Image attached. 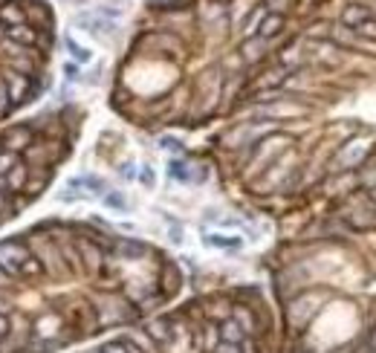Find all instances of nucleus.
I'll list each match as a JSON object with an SVG mask.
<instances>
[{"label":"nucleus","instance_id":"nucleus-24","mask_svg":"<svg viewBox=\"0 0 376 353\" xmlns=\"http://www.w3.org/2000/svg\"><path fill=\"white\" fill-rule=\"evenodd\" d=\"M180 281H182L180 269L174 264H166V293H177L180 290Z\"/></svg>","mask_w":376,"mask_h":353},{"label":"nucleus","instance_id":"nucleus-37","mask_svg":"<svg viewBox=\"0 0 376 353\" xmlns=\"http://www.w3.org/2000/svg\"><path fill=\"white\" fill-rule=\"evenodd\" d=\"M162 148H168V151H180L177 139H162Z\"/></svg>","mask_w":376,"mask_h":353},{"label":"nucleus","instance_id":"nucleus-25","mask_svg":"<svg viewBox=\"0 0 376 353\" xmlns=\"http://www.w3.org/2000/svg\"><path fill=\"white\" fill-rule=\"evenodd\" d=\"M206 244H208V246H220V249H238V246H241L238 238H217V234H208Z\"/></svg>","mask_w":376,"mask_h":353},{"label":"nucleus","instance_id":"nucleus-23","mask_svg":"<svg viewBox=\"0 0 376 353\" xmlns=\"http://www.w3.org/2000/svg\"><path fill=\"white\" fill-rule=\"evenodd\" d=\"M67 50H69V55H73L76 61H81V64H87V61H93V53L87 50V46H81V44H76L73 38H67Z\"/></svg>","mask_w":376,"mask_h":353},{"label":"nucleus","instance_id":"nucleus-8","mask_svg":"<svg viewBox=\"0 0 376 353\" xmlns=\"http://www.w3.org/2000/svg\"><path fill=\"white\" fill-rule=\"evenodd\" d=\"M110 252H116L119 258H125V261H139V258L148 252V246L139 244V241H133V238H119V241H113V249H110Z\"/></svg>","mask_w":376,"mask_h":353},{"label":"nucleus","instance_id":"nucleus-41","mask_svg":"<svg viewBox=\"0 0 376 353\" xmlns=\"http://www.w3.org/2000/svg\"><path fill=\"white\" fill-rule=\"evenodd\" d=\"M0 151H4V142H0Z\"/></svg>","mask_w":376,"mask_h":353},{"label":"nucleus","instance_id":"nucleus-30","mask_svg":"<svg viewBox=\"0 0 376 353\" xmlns=\"http://www.w3.org/2000/svg\"><path fill=\"white\" fill-rule=\"evenodd\" d=\"M64 76H67L69 81H79V79H81V73H79L76 64H67V67H64Z\"/></svg>","mask_w":376,"mask_h":353},{"label":"nucleus","instance_id":"nucleus-9","mask_svg":"<svg viewBox=\"0 0 376 353\" xmlns=\"http://www.w3.org/2000/svg\"><path fill=\"white\" fill-rule=\"evenodd\" d=\"M27 185H29V166L20 159L18 166L6 174V192H9V194H20Z\"/></svg>","mask_w":376,"mask_h":353},{"label":"nucleus","instance_id":"nucleus-40","mask_svg":"<svg viewBox=\"0 0 376 353\" xmlns=\"http://www.w3.org/2000/svg\"><path fill=\"white\" fill-rule=\"evenodd\" d=\"M84 353H102V347H99V350H84Z\"/></svg>","mask_w":376,"mask_h":353},{"label":"nucleus","instance_id":"nucleus-12","mask_svg":"<svg viewBox=\"0 0 376 353\" xmlns=\"http://www.w3.org/2000/svg\"><path fill=\"white\" fill-rule=\"evenodd\" d=\"M217 336H220V342H229V345H238L241 347V342L246 339V333H243V327L234 321V319H223L220 321V327H217Z\"/></svg>","mask_w":376,"mask_h":353},{"label":"nucleus","instance_id":"nucleus-34","mask_svg":"<svg viewBox=\"0 0 376 353\" xmlns=\"http://www.w3.org/2000/svg\"><path fill=\"white\" fill-rule=\"evenodd\" d=\"M171 241H174V244H182V229H180V223L171 226Z\"/></svg>","mask_w":376,"mask_h":353},{"label":"nucleus","instance_id":"nucleus-15","mask_svg":"<svg viewBox=\"0 0 376 353\" xmlns=\"http://www.w3.org/2000/svg\"><path fill=\"white\" fill-rule=\"evenodd\" d=\"M229 316L243 327V333H246V336H252V333L257 331V321H255L252 310H249V307H243V304H238V307H231V313H229Z\"/></svg>","mask_w":376,"mask_h":353},{"label":"nucleus","instance_id":"nucleus-14","mask_svg":"<svg viewBox=\"0 0 376 353\" xmlns=\"http://www.w3.org/2000/svg\"><path fill=\"white\" fill-rule=\"evenodd\" d=\"M281 29H284V15H281V12H272V15H264L261 27H257V35L269 41V38H275Z\"/></svg>","mask_w":376,"mask_h":353},{"label":"nucleus","instance_id":"nucleus-38","mask_svg":"<svg viewBox=\"0 0 376 353\" xmlns=\"http://www.w3.org/2000/svg\"><path fill=\"white\" fill-rule=\"evenodd\" d=\"M9 287V275L4 272V269H0V290H6Z\"/></svg>","mask_w":376,"mask_h":353},{"label":"nucleus","instance_id":"nucleus-11","mask_svg":"<svg viewBox=\"0 0 376 353\" xmlns=\"http://www.w3.org/2000/svg\"><path fill=\"white\" fill-rule=\"evenodd\" d=\"M267 55V38H261V35H255V38H246L243 41V46H241V58L243 61H261Z\"/></svg>","mask_w":376,"mask_h":353},{"label":"nucleus","instance_id":"nucleus-7","mask_svg":"<svg viewBox=\"0 0 376 353\" xmlns=\"http://www.w3.org/2000/svg\"><path fill=\"white\" fill-rule=\"evenodd\" d=\"M23 12H27V20H32L35 29H53V9L43 4V0H27L20 4Z\"/></svg>","mask_w":376,"mask_h":353},{"label":"nucleus","instance_id":"nucleus-39","mask_svg":"<svg viewBox=\"0 0 376 353\" xmlns=\"http://www.w3.org/2000/svg\"><path fill=\"white\" fill-rule=\"evenodd\" d=\"M6 38V27H4V23H0V41H4Z\"/></svg>","mask_w":376,"mask_h":353},{"label":"nucleus","instance_id":"nucleus-35","mask_svg":"<svg viewBox=\"0 0 376 353\" xmlns=\"http://www.w3.org/2000/svg\"><path fill=\"white\" fill-rule=\"evenodd\" d=\"M142 185L154 188V171H151V168H142Z\"/></svg>","mask_w":376,"mask_h":353},{"label":"nucleus","instance_id":"nucleus-36","mask_svg":"<svg viewBox=\"0 0 376 353\" xmlns=\"http://www.w3.org/2000/svg\"><path fill=\"white\" fill-rule=\"evenodd\" d=\"M0 313H4V316H9V313H12V304H9L4 295H0Z\"/></svg>","mask_w":376,"mask_h":353},{"label":"nucleus","instance_id":"nucleus-28","mask_svg":"<svg viewBox=\"0 0 376 353\" xmlns=\"http://www.w3.org/2000/svg\"><path fill=\"white\" fill-rule=\"evenodd\" d=\"M171 177L182 180V182L188 180V171H185V162H180V159H177V162H171Z\"/></svg>","mask_w":376,"mask_h":353},{"label":"nucleus","instance_id":"nucleus-10","mask_svg":"<svg viewBox=\"0 0 376 353\" xmlns=\"http://www.w3.org/2000/svg\"><path fill=\"white\" fill-rule=\"evenodd\" d=\"M6 41L18 44V46H35V41H38V29L32 27V23H20V27H9V29H6Z\"/></svg>","mask_w":376,"mask_h":353},{"label":"nucleus","instance_id":"nucleus-19","mask_svg":"<svg viewBox=\"0 0 376 353\" xmlns=\"http://www.w3.org/2000/svg\"><path fill=\"white\" fill-rule=\"evenodd\" d=\"M87 188V192H93V194H102L105 192V182L99 180V177H93V174H81V177H73L69 180V188Z\"/></svg>","mask_w":376,"mask_h":353},{"label":"nucleus","instance_id":"nucleus-18","mask_svg":"<svg viewBox=\"0 0 376 353\" xmlns=\"http://www.w3.org/2000/svg\"><path fill=\"white\" fill-rule=\"evenodd\" d=\"M342 20H344V27H362V23H368L370 20V12L365 9V6H347L344 9V15H342Z\"/></svg>","mask_w":376,"mask_h":353},{"label":"nucleus","instance_id":"nucleus-13","mask_svg":"<svg viewBox=\"0 0 376 353\" xmlns=\"http://www.w3.org/2000/svg\"><path fill=\"white\" fill-rule=\"evenodd\" d=\"M0 23L9 29V27H20V23H29V20H27V12H23L20 4H4L0 6Z\"/></svg>","mask_w":376,"mask_h":353},{"label":"nucleus","instance_id":"nucleus-31","mask_svg":"<svg viewBox=\"0 0 376 353\" xmlns=\"http://www.w3.org/2000/svg\"><path fill=\"white\" fill-rule=\"evenodd\" d=\"M9 327H12V321H9V316H4V313H0V339H4V336L9 333Z\"/></svg>","mask_w":376,"mask_h":353},{"label":"nucleus","instance_id":"nucleus-22","mask_svg":"<svg viewBox=\"0 0 376 353\" xmlns=\"http://www.w3.org/2000/svg\"><path fill=\"white\" fill-rule=\"evenodd\" d=\"M18 162H20V154H15V151H0V177H6L15 166H18Z\"/></svg>","mask_w":376,"mask_h":353},{"label":"nucleus","instance_id":"nucleus-32","mask_svg":"<svg viewBox=\"0 0 376 353\" xmlns=\"http://www.w3.org/2000/svg\"><path fill=\"white\" fill-rule=\"evenodd\" d=\"M79 197H81L79 192H61V194H58L61 203H73V200H79Z\"/></svg>","mask_w":376,"mask_h":353},{"label":"nucleus","instance_id":"nucleus-27","mask_svg":"<svg viewBox=\"0 0 376 353\" xmlns=\"http://www.w3.org/2000/svg\"><path fill=\"white\" fill-rule=\"evenodd\" d=\"M12 110V102H9V90L4 84V79H0V116H6Z\"/></svg>","mask_w":376,"mask_h":353},{"label":"nucleus","instance_id":"nucleus-20","mask_svg":"<svg viewBox=\"0 0 376 353\" xmlns=\"http://www.w3.org/2000/svg\"><path fill=\"white\" fill-rule=\"evenodd\" d=\"M125 339H130L142 353H156V342L148 336V331H133V333H128Z\"/></svg>","mask_w":376,"mask_h":353},{"label":"nucleus","instance_id":"nucleus-17","mask_svg":"<svg viewBox=\"0 0 376 353\" xmlns=\"http://www.w3.org/2000/svg\"><path fill=\"white\" fill-rule=\"evenodd\" d=\"M41 275H46V272H43V267H41V261H38L35 255H29L27 261L20 264V269H18V278H20V281H35V278H41Z\"/></svg>","mask_w":376,"mask_h":353},{"label":"nucleus","instance_id":"nucleus-43","mask_svg":"<svg viewBox=\"0 0 376 353\" xmlns=\"http://www.w3.org/2000/svg\"><path fill=\"white\" fill-rule=\"evenodd\" d=\"M211 353H215V350H211Z\"/></svg>","mask_w":376,"mask_h":353},{"label":"nucleus","instance_id":"nucleus-2","mask_svg":"<svg viewBox=\"0 0 376 353\" xmlns=\"http://www.w3.org/2000/svg\"><path fill=\"white\" fill-rule=\"evenodd\" d=\"M29 252L41 261V267H43L46 275L61 278V275L69 272L67 264H64V258H61V246H58V241H53V238H35V244H32Z\"/></svg>","mask_w":376,"mask_h":353},{"label":"nucleus","instance_id":"nucleus-29","mask_svg":"<svg viewBox=\"0 0 376 353\" xmlns=\"http://www.w3.org/2000/svg\"><path fill=\"white\" fill-rule=\"evenodd\" d=\"M102 353H128V350H125V345H122V339H119V342H107V345L102 347Z\"/></svg>","mask_w":376,"mask_h":353},{"label":"nucleus","instance_id":"nucleus-33","mask_svg":"<svg viewBox=\"0 0 376 353\" xmlns=\"http://www.w3.org/2000/svg\"><path fill=\"white\" fill-rule=\"evenodd\" d=\"M122 177H125V180H133V177H136L133 162H125V166H122Z\"/></svg>","mask_w":376,"mask_h":353},{"label":"nucleus","instance_id":"nucleus-21","mask_svg":"<svg viewBox=\"0 0 376 353\" xmlns=\"http://www.w3.org/2000/svg\"><path fill=\"white\" fill-rule=\"evenodd\" d=\"M12 197H15V194H9V192H0V223H4L6 218H15V215H18L20 203H15Z\"/></svg>","mask_w":376,"mask_h":353},{"label":"nucleus","instance_id":"nucleus-4","mask_svg":"<svg viewBox=\"0 0 376 353\" xmlns=\"http://www.w3.org/2000/svg\"><path fill=\"white\" fill-rule=\"evenodd\" d=\"M64 327H67V321H64V316H58V313H41L35 321H32V336L35 339H43V342H67V336H61L64 333Z\"/></svg>","mask_w":376,"mask_h":353},{"label":"nucleus","instance_id":"nucleus-1","mask_svg":"<svg viewBox=\"0 0 376 353\" xmlns=\"http://www.w3.org/2000/svg\"><path fill=\"white\" fill-rule=\"evenodd\" d=\"M0 79H4V84L9 90L12 110L20 107V105H27V102H32V99H38V93H41V84H35V79L15 73L12 67H0Z\"/></svg>","mask_w":376,"mask_h":353},{"label":"nucleus","instance_id":"nucleus-5","mask_svg":"<svg viewBox=\"0 0 376 353\" xmlns=\"http://www.w3.org/2000/svg\"><path fill=\"white\" fill-rule=\"evenodd\" d=\"M38 131L29 125V122H20V125H12L4 136H0V142H4L6 151H15V154H23L32 142H35Z\"/></svg>","mask_w":376,"mask_h":353},{"label":"nucleus","instance_id":"nucleus-3","mask_svg":"<svg viewBox=\"0 0 376 353\" xmlns=\"http://www.w3.org/2000/svg\"><path fill=\"white\" fill-rule=\"evenodd\" d=\"M32 252L27 246V241L20 238H9V241H0V269H4L9 278H18L20 264L27 261Z\"/></svg>","mask_w":376,"mask_h":353},{"label":"nucleus","instance_id":"nucleus-42","mask_svg":"<svg viewBox=\"0 0 376 353\" xmlns=\"http://www.w3.org/2000/svg\"><path fill=\"white\" fill-rule=\"evenodd\" d=\"M0 295H4V290H0Z\"/></svg>","mask_w":376,"mask_h":353},{"label":"nucleus","instance_id":"nucleus-16","mask_svg":"<svg viewBox=\"0 0 376 353\" xmlns=\"http://www.w3.org/2000/svg\"><path fill=\"white\" fill-rule=\"evenodd\" d=\"M148 336L156 342V345H168L171 342V321L168 319H156L148 324Z\"/></svg>","mask_w":376,"mask_h":353},{"label":"nucleus","instance_id":"nucleus-26","mask_svg":"<svg viewBox=\"0 0 376 353\" xmlns=\"http://www.w3.org/2000/svg\"><path fill=\"white\" fill-rule=\"evenodd\" d=\"M105 206L113 208V211H125V208H128V203H125V197H122L119 192H107V194H105Z\"/></svg>","mask_w":376,"mask_h":353},{"label":"nucleus","instance_id":"nucleus-6","mask_svg":"<svg viewBox=\"0 0 376 353\" xmlns=\"http://www.w3.org/2000/svg\"><path fill=\"white\" fill-rule=\"evenodd\" d=\"M76 252H79V261L90 269V272H99L105 264V249L93 241V238H76Z\"/></svg>","mask_w":376,"mask_h":353}]
</instances>
